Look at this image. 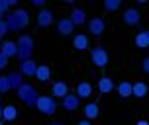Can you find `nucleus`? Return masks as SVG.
<instances>
[{
  "label": "nucleus",
  "mask_w": 149,
  "mask_h": 125,
  "mask_svg": "<svg viewBox=\"0 0 149 125\" xmlns=\"http://www.w3.org/2000/svg\"><path fill=\"white\" fill-rule=\"evenodd\" d=\"M8 28L10 30H20V28H26L28 26V12L26 10H20V12H14V14L6 18Z\"/></svg>",
  "instance_id": "obj_1"
},
{
  "label": "nucleus",
  "mask_w": 149,
  "mask_h": 125,
  "mask_svg": "<svg viewBox=\"0 0 149 125\" xmlns=\"http://www.w3.org/2000/svg\"><path fill=\"white\" fill-rule=\"evenodd\" d=\"M36 108L41 111V113H53L57 106L53 102V98H49V96H39L37 102H36Z\"/></svg>",
  "instance_id": "obj_2"
},
{
  "label": "nucleus",
  "mask_w": 149,
  "mask_h": 125,
  "mask_svg": "<svg viewBox=\"0 0 149 125\" xmlns=\"http://www.w3.org/2000/svg\"><path fill=\"white\" fill-rule=\"evenodd\" d=\"M18 55H20V59L26 63L28 57L31 55V39L28 35L20 37V41H18Z\"/></svg>",
  "instance_id": "obj_3"
},
{
  "label": "nucleus",
  "mask_w": 149,
  "mask_h": 125,
  "mask_svg": "<svg viewBox=\"0 0 149 125\" xmlns=\"http://www.w3.org/2000/svg\"><path fill=\"white\" fill-rule=\"evenodd\" d=\"M18 94H20V98H22L26 104H36L37 102V98H36L37 94L30 84H20V86H18Z\"/></svg>",
  "instance_id": "obj_4"
},
{
  "label": "nucleus",
  "mask_w": 149,
  "mask_h": 125,
  "mask_svg": "<svg viewBox=\"0 0 149 125\" xmlns=\"http://www.w3.org/2000/svg\"><path fill=\"white\" fill-rule=\"evenodd\" d=\"M92 63L98 66V68H104L108 65V53L102 49V47H96L94 51H92Z\"/></svg>",
  "instance_id": "obj_5"
},
{
  "label": "nucleus",
  "mask_w": 149,
  "mask_h": 125,
  "mask_svg": "<svg viewBox=\"0 0 149 125\" xmlns=\"http://www.w3.org/2000/svg\"><path fill=\"white\" fill-rule=\"evenodd\" d=\"M124 22L127 26H135V23H139V12L135 10V8H130L124 12Z\"/></svg>",
  "instance_id": "obj_6"
},
{
  "label": "nucleus",
  "mask_w": 149,
  "mask_h": 125,
  "mask_svg": "<svg viewBox=\"0 0 149 125\" xmlns=\"http://www.w3.org/2000/svg\"><path fill=\"white\" fill-rule=\"evenodd\" d=\"M57 30H59L61 35H69V33H73L74 23L71 22V18H65V20H61V22L57 23Z\"/></svg>",
  "instance_id": "obj_7"
},
{
  "label": "nucleus",
  "mask_w": 149,
  "mask_h": 125,
  "mask_svg": "<svg viewBox=\"0 0 149 125\" xmlns=\"http://www.w3.org/2000/svg\"><path fill=\"white\" fill-rule=\"evenodd\" d=\"M51 22H53L51 10H41V12L37 14V23H39L41 28H47V26H51Z\"/></svg>",
  "instance_id": "obj_8"
},
{
  "label": "nucleus",
  "mask_w": 149,
  "mask_h": 125,
  "mask_svg": "<svg viewBox=\"0 0 149 125\" xmlns=\"http://www.w3.org/2000/svg\"><path fill=\"white\" fill-rule=\"evenodd\" d=\"M104 28H106V23H104V20H102V18H94V20L88 23L90 33H94V35H100V33L104 31Z\"/></svg>",
  "instance_id": "obj_9"
},
{
  "label": "nucleus",
  "mask_w": 149,
  "mask_h": 125,
  "mask_svg": "<svg viewBox=\"0 0 149 125\" xmlns=\"http://www.w3.org/2000/svg\"><path fill=\"white\" fill-rule=\"evenodd\" d=\"M36 78L39 82H47L49 78H51V68L47 65H39L37 66V73H36Z\"/></svg>",
  "instance_id": "obj_10"
},
{
  "label": "nucleus",
  "mask_w": 149,
  "mask_h": 125,
  "mask_svg": "<svg viewBox=\"0 0 149 125\" xmlns=\"http://www.w3.org/2000/svg\"><path fill=\"white\" fill-rule=\"evenodd\" d=\"M118 94L122 98H130V96H134V84H130L127 80L120 82L118 84Z\"/></svg>",
  "instance_id": "obj_11"
},
{
  "label": "nucleus",
  "mask_w": 149,
  "mask_h": 125,
  "mask_svg": "<svg viewBox=\"0 0 149 125\" xmlns=\"http://www.w3.org/2000/svg\"><path fill=\"white\" fill-rule=\"evenodd\" d=\"M51 92H53V96H57V98H67L69 96V88H67L65 82H55Z\"/></svg>",
  "instance_id": "obj_12"
},
{
  "label": "nucleus",
  "mask_w": 149,
  "mask_h": 125,
  "mask_svg": "<svg viewBox=\"0 0 149 125\" xmlns=\"http://www.w3.org/2000/svg\"><path fill=\"white\" fill-rule=\"evenodd\" d=\"M73 45H74V49H79V51H84V49H88V37L82 35V33H79V35H74Z\"/></svg>",
  "instance_id": "obj_13"
},
{
  "label": "nucleus",
  "mask_w": 149,
  "mask_h": 125,
  "mask_svg": "<svg viewBox=\"0 0 149 125\" xmlns=\"http://www.w3.org/2000/svg\"><path fill=\"white\" fill-rule=\"evenodd\" d=\"M147 92H149V86L143 80H139V82H135V84H134V96H135V98H145Z\"/></svg>",
  "instance_id": "obj_14"
},
{
  "label": "nucleus",
  "mask_w": 149,
  "mask_h": 125,
  "mask_svg": "<svg viewBox=\"0 0 149 125\" xmlns=\"http://www.w3.org/2000/svg\"><path fill=\"white\" fill-rule=\"evenodd\" d=\"M135 45L139 49H147L149 47V31H139L135 35Z\"/></svg>",
  "instance_id": "obj_15"
},
{
  "label": "nucleus",
  "mask_w": 149,
  "mask_h": 125,
  "mask_svg": "<svg viewBox=\"0 0 149 125\" xmlns=\"http://www.w3.org/2000/svg\"><path fill=\"white\" fill-rule=\"evenodd\" d=\"M2 53H4L6 57H14V55H18V43H14V41H4V45H2Z\"/></svg>",
  "instance_id": "obj_16"
},
{
  "label": "nucleus",
  "mask_w": 149,
  "mask_h": 125,
  "mask_svg": "<svg viewBox=\"0 0 149 125\" xmlns=\"http://www.w3.org/2000/svg\"><path fill=\"white\" fill-rule=\"evenodd\" d=\"M98 90H100L102 94H106V92L114 90V80H110L108 76H102V78L98 80Z\"/></svg>",
  "instance_id": "obj_17"
},
{
  "label": "nucleus",
  "mask_w": 149,
  "mask_h": 125,
  "mask_svg": "<svg viewBox=\"0 0 149 125\" xmlns=\"http://www.w3.org/2000/svg\"><path fill=\"white\" fill-rule=\"evenodd\" d=\"M84 20H86V14H84V10H81V8H74L73 12H71V22L77 26V23H84Z\"/></svg>",
  "instance_id": "obj_18"
},
{
  "label": "nucleus",
  "mask_w": 149,
  "mask_h": 125,
  "mask_svg": "<svg viewBox=\"0 0 149 125\" xmlns=\"http://www.w3.org/2000/svg\"><path fill=\"white\" fill-rule=\"evenodd\" d=\"M90 94H92V86H90L88 82H81L77 86V96L79 98H88Z\"/></svg>",
  "instance_id": "obj_19"
},
{
  "label": "nucleus",
  "mask_w": 149,
  "mask_h": 125,
  "mask_svg": "<svg viewBox=\"0 0 149 125\" xmlns=\"http://www.w3.org/2000/svg\"><path fill=\"white\" fill-rule=\"evenodd\" d=\"M36 73H37L36 63H31V61L22 63V74H26V76H36Z\"/></svg>",
  "instance_id": "obj_20"
},
{
  "label": "nucleus",
  "mask_w": 149,
  "mask_h": 125,
  "mask_svg": "<svg viewBox=\"0 0 149 125\" xmlns=\"http://www.w3.org/2000/svg\"><path fill=\"white\" fill-rule=\"evenodd\" d=\"M98 113H100V110H98V104H86V106H84V115H86L88 119L98 117Z\"/></svg>",
  "instance_id": "obj_21"
},
{
  "label": "nucleus",
  "mask_w": 149,
  "mask_h": 125,
  "mask_svg": "<svg viewBox=\"0 0 149 125\" xmlns=\"http://www.w3.org/2000/svg\"><path fill=\"white\" fill-rule=\"evenodd\" d=\"M16 117H18L16 106H6V108H4V121H14Z\"/></svg>",
  "instance_id": "obj_22"
},
{
  "label": "nucleus",
  "mask_w": 149,
  "mask_h": 125,
  "mask_svg": "<svg viewBox=\"0 0 149 125\" xmlns=\"http://www.w3.org/2000/svg\"><path fill=\"white\" fill-rule=\"evenodd\" d=\"M63 106H65V110H77V106H79V96H67V98L63 100Z\"/></svg>",
  "instance_id": "obj_23"
},
{
  "label": "nucleus",
  "mask_w": 149,
  "mask_h": 125,
  "mask_svg": "<svg viewBox=\"0 0 149 125\" xmlns=\"http://www.w3.org/2000/svg\"><path fill=\"white\" fill-rule=\"evenodd\" d=\"M12 88V82L8 76H0V92H6V90Z\"/></svg>",
  "instance_id": "obj_24"
},
{
  "label": "nucleus",
  "mask_w": 149,
  "mask_h": 125,
  "mask_svg": "<svg viewBox=\"0 0 149 125\" xmlns=\"http://www.w3.org/2000/svg\"><path fill=\"white\" fill-rule=\"evenodd\" d=\"M120 6H122L120 0H106V2H104V8H106V10H110V12H112V10H118Z\"/></svg>",
  "instance_id": "obj_25"
},
{
  "label": "nucleus",
  "mask_w": 149,
  "mask_h": 125,
  "mask_svg": "<svg viewBox=\"0 0 149 125\" xmlns=\"http://www.w3.org/2000/svg\"><path fill=\"white\" fill-rule=\"evenodd\" d=\"M8 30H10V28H8V22L6 20H0V35H4Z\"/></svg>",
  "instance_id": "obj_26"
},
{
  "label": "nucleus",
  "mask_w": 149,
  "mask_h": 125,
  "mask_svg": "<svg viewBox=\"0 0 149 125\" xmlns=\"http://www.w3.org/2000/svg\"><path fill=\"white\" fill-rule=\"evenodd\" d=\"M6 65H8V57H6L2 51H0V68H4Z\"/></svg>",
  "instance_id": "obj_27"
},
{
  "label": "nucleus",
  "mask_w": 149,
  "mask_h": 125,
  "mask_svg": "<svg viewBox=\"0 0 149 125\" xmlns=\"http://www.w3.org/2000/svg\"><path fill=\"white\" fill-rule=\"evenodd\" d=\"M143 73L149 74V57H145V59H143Z\"/></svg>",
  "instance_id": "obj_28"
},
{
  "label": "nucleus",
  "mask_w": 149,
  "mask_h": 125,
  "mask_svg": "<svg viewBox=\"0 0 149 125\" xmlns=\"http://www.w3.org/2000/svg\"><path fill=\"white\" fill-rule=\"evenodd\" d=\"M33 4H36V6H43L45 0H33Z\"/></svg>",
  "instance_id": "obj_29"
},
{
  "label": "nucleus",
  "mask_w": 149,
  "mask_h": 125,
  "mask_svg": "<svg viewBox=\"0 0 149 125\" xmlns=\"http://www.w3.org/2000/svg\"><path fill=\"white\" fill-rule=\"evenodd\" d=\"M4 119V106H0V121Z\"/></svg>",
  "instance_id": "obj_30"
},
{
  "label": "nucleus",
  "mask_w": 149,
  "mask_h": 125,
  "mask_svg": "<svg viewBox=\"0 0 149 125\" xmlns=\"http://www.w3.org/2000/svg\"><path fill=\"white\" fill-rule=\"evenodd\" d=\"M137 125H149V121H145V119H141V121H137Z\"/></svg>",
  "instance_id": "obj_31"
},
{
  "label": "nucleus",
  "mask_w": 149,
  "mask_h": 125,
  "mask_svg": "<svg viewBox=\"0 0 149 125\" xmlns=\"http://www.w3.org/2000/svg\"><path fill=\"white\" fill-rule=\"evenodd\" d=\"M77 125H90V121H79Z\"/></svg>",
  "instance_id": "obj_32"
},
{
  "label": "nucleus",
  "mask_w": 149,
  "mask_h": 125,
  "mask_svg": "<svg viewBox=\"0 0 149 125\" xmlns=\"http://www.w3.org/2000/svg\"><path fill=\"white\" fill-rule=\"evenodd\" d=\"M0 125H2V121H0Z\"/></svg>",
  "instance_id": "obj_33"
},
{
  "label": "nucleus",
  "mask_w": 149,
  "mask_h": 125,
  "mask_svg": "<svg viewBox=\"0 0 149 125\" xmlns=\"http://www.w3.org/2000/svg\"><path fill=\"white\" fill-rule=\"evenodd\" d=\"M57 125H59V123H57Z\"/></svg>",
  "instance_id": "obj_34"
}]
</instances>
